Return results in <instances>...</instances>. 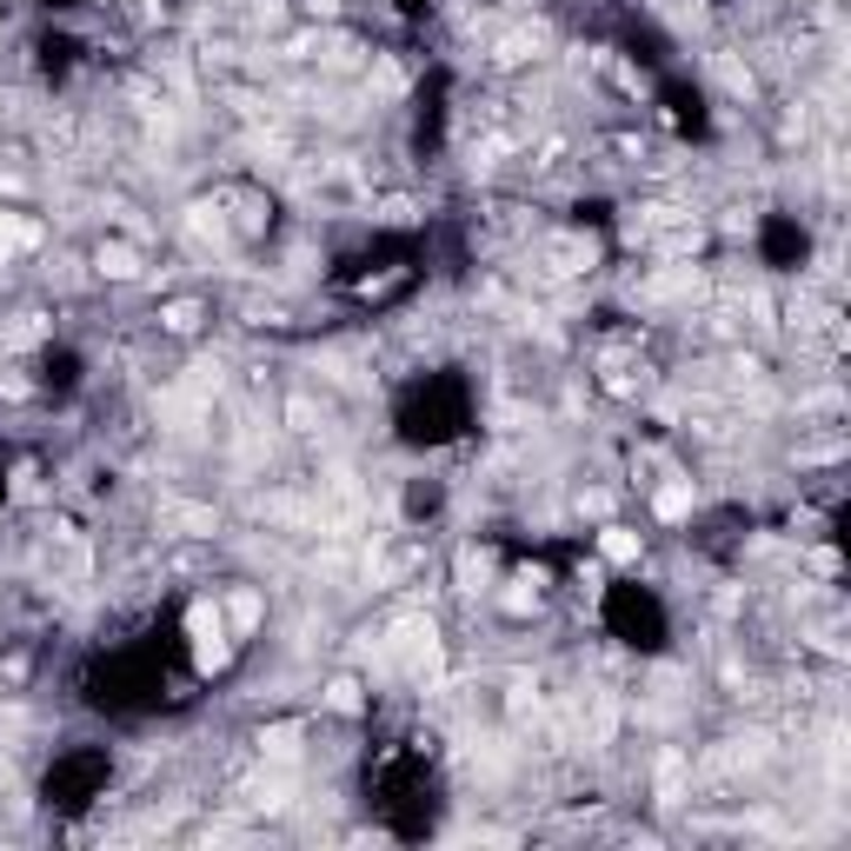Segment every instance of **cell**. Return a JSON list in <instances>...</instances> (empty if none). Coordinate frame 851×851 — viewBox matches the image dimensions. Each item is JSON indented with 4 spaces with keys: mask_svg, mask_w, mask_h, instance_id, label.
Segmentation results:
<instances>
[{
    "mask_svg": "<svg viewBox=\"0 0 851 851\" xmlns=\"http://www.w3.org/2000/svg\"><path fill=\"white\" fill-rule=\"evenodd\" d=\"M686 779H692V758H686V751H658L652 785H658V805H665V812H672V805H686Z\"/></svg>",
    "mask_w": 851,
    "mask_h": 851,
    "instance_id": "6",
    "label": "cell"
},
{
    "mask_svg": "<svg viewBox=\"0 0 851 851\" xmlns=\"http://www.w3.org/2000/svg\"><path fill=\"white\" fill-rule=\"evenodd\" d=\"M200 319H207V306H200V300H174V306L160 313V326H166V333H200Z\"/></svg>",
    "mask_w": 851,
    "mask_h": 851,
    "instance_id": "13",
    "label": "cell"
},
{
    "mask_svg": "<svg viewBox=\"0 0 851 851\" xmlns=\"http://www.w3.org/2000/svg\"><path fill=\"white\" fill-rule=\"evenodd\" d=\"M300 751H306V732H300V725H267V732H260V758H267V765H293Z\"/></svg>",
    "mask_w": 851,
    "mask_h": 851,
    "instance_id": "8",
    "label": "cell"
},
{
    "mask_svg": "<svg viewBox=\"0 0 851 851\" xmlns=\"http://www.w3.org/2000/svg\"><path fill=\"white\" fill-rule=\"evenodd\" d=\"M380 220H386V226H406V220H412V200H380Z\"/></svg>",
    "mask_w": 851,
    "mask_h": 851,
    "instance_id": "19",
    "label": "cell"
},
{
    "mask_svg": "<svg viewBox=\"0 0 851 851\" xmlns=\"http://www.w3.org/2000/svg\"><path fill=\"white\" fill-rule=\"evenodd\" d=\"M599 552H606L613 566H639V533H626V526H606V533H599Z\"/></svg>",
    "mask_w": 851,
    "mask_h": 851,
    "instance_id": "11",
    "label": "cell"
},
{
    "mask_svg": "<svg viewBox=\"0 0 851 851\" xmlns=\"http://www.w3.org/2000/svg\"><path fill=\"white\" fill-rule=\"evenodd\" d=\"M187 632H194V658H200V672H220V665H226V613H220L213 599H200V606L187 613Z\"/></svg>",
    "mask_w": 851,
    "mask_h": 851,
    "instance_id": "2",
    "label": "cell"
},
{
    "mask_svg": "<svg viewBox=\"0 0 851 851\" xmlns=\"http://www.w3.org/2000/svg\"><path fill=\"white\" fill-rule=\"evenodd\" d=\"M246 805H253V812H287V805H293V779L273 765V772H260V779L246 785Z\"/></svg>",
    "mask_w": 851,
    "mask_h": 851,
    "instance_id": "7",
    "label": "cell"
},
{
    "mask_svg": "<svg viewBox=\"0 0 851 851\" xmlns=\"http://www.w3.org/2000/svg\"><path fill=\"white\" fill-rule=\"evenodd\" d=\"M658 520H686L692 513V479H672V486H658Z\"/></svg>",
    "mask_w": 851,
    "mask_h": 851,
    "instance_id": "12",
    "label": "cell"
},
{
    "mask_svg": "<svg viewBox=\"0 0 851 851\" xmlns=\"http://www.w3.org/2000/svg\"><path fill=\"white\" fill-rule=\"evenodd\" d=\"M94 267H101L107 280H140V253H133L127 240H101V253H94Z\"/></svg>",
    "mask_w": 851,
    "mask_h": 851,
    "instance_id": "9",
    "label": "cell"
},
{
    "mask_svg": "<svg viewBox=\"0 0 851 851\" xmlns=\"http://www.w3.org/2000/svg\"><path fill=\"white\" fill-rule=\"evenodd\" d=\"M160 526H166V533H187V539H213V533H220V513H213V505L166 499V505H160Z\"/></svg>",
    "mask_w": 851,
    "mask_h": 851,
    "instance_id": "4",
    "label": "cell"
},
{
    "mask_svg": "<svg viewBox=\"0 0 851 851\" xmlns=\"http://www.w3.org/2000/svg\"><path fill=\"white\" fill-rule=\"evenodd\" d=\"M486 579H492L486 552H459V592H486Z\"/></svg>",
    "mask_w": 851,
    "mask_h": 851,
    "instance_id": "15",
    "label": "cell"
},
{
    "mask_svg": "<svg viewBox=\"0 0 851 851\" xmlns=\"http://www.w3.org/2000/svg\"><path fill=\"white\" fill-rule=\"evenodd\" d=\"M579 513H592V520H606V513H613V492H579Z\"/></svg>",
    "mask_w": 851,
    "mask_h": 851,
    "instance_id": "18",
    "label": "cell"
},
{
    "mask_svg": "<svg viewBox=\"0 0 851 851\" xmlns=\"http://www.w3.org/2000/svg\"><path fill=\"white\" fill-rule=\"evenodd\" d=\"M546 47H552V34L533 21V27H513V34H499L492 40V67H526V60H546Z\"/></svg>",
    "mask_w": 851,
    "mask_h": 851,
    "instance_id": "3",
    "label": "cell"
},
{
    "mask_svg": "<svg viewBox=\"0 0 851 851\" xmlns=\"http://www.w3.org/2000/svg\"><path fill=\"white\" fill-rule=\"evenodd\" d=\"M592 267V240L585 233H552L539 240V280H579Z\"/></svg>",
    "mask_w": 851,
    "mask_h": 851,
    "instance_id": "1",
    "label": "cell"
},
{
    "mask_svg": "<svg viewBox=\"0 0 851 851\" xmlns=\"http://www.w3.org/2000/svg\"><path fill=\"white\" fill-rule=\"evenodd\" d=\"M326 706H333V712H360V686H353V678H333V686H326Z\"/></svg>",
    "mask_w": 851,
    "mask_h": 851,
    "instance_id": "17",
    "label": "cell"
},
{
    "mask_svg": "<svg viewBox=\"0 0 851 851\" xmlns=\"http://www.w3.org/2000/svg\"><path fill=\"white\" fill-rule=\"evenodd\" d=\"M333 8H339V0H306V14H319V21H326Z\"/></svg>",
    "mask_w": 851,
    "mask_h": 851,
    "instance_id": "20",
    "label": "cell"
},
{
    "mask_svg": "<svg viewBox=\"0 0 851 851\" xmlns=\"http://www.w3.org/2000/svg\"><path fill=\"white\" fill-rule=\"evenodd\" d=\"M712 73L725 80V94H738V101H751V88H758V80H751V67H745L738 54H719V60H712Z\"/></svg>",
    "mask_w": 851,
    "mask_h": 851,
    "instance_id": "10",
    "label": "cell"
},
{
    "mask_svg": "<svg viewBox=\"0 0 851 851\" xmlns=\"http://www.w3.org/2000/svg\"><path fill=\"white\" fill-rule=\"evenodd\" d=\"M187 233H194L200 246L226 253V240H233V226H226V200H194V207H187Z\"/></svg>",
    "mask_w": 851,
    "mask_h": 851,
    "instance_id": "5",
    "label": "cell"
},
{
    "mask_svg": "<svg viewBox=\"0 0 851 851\" xmlns=\"http://www.w3.org/2000/svg\"><path fill=\"white\" fill-rule=\"evenodd\" d=\"M287 426H293V433H319V406L300 393V399H287Z\"/></svg>",
    "mask_w": 851,
    "mask_h": 851,
    "instance_id": "16",
    "label": "cell"
},
{
    "mask_svg": "<svg viewBox=\"0 0 851 851\" xmlns=\"http://www.w3.org/2000/svg\"><path fill=\"white\" fill-rule=\"evenodd\" d=\"M226 626H233V632H253V626H260V592H240V599H226Z\"/></svg>",
    "mask_w": 851,
    "mask_h": 851,
    "instance_id": "14",
    "label": "cell"
}]
</instances>
